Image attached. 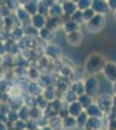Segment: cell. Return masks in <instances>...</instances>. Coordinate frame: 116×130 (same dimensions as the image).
<instances>
[{"label": "cell", "instance_id": "30bf717a", "mask_svg": "<svg viewBox=\"0 0 116 130\" xmlns=\"http://www.w3.org/2000/svg\"><path fill=\"white\" fill-rule=\"evenodd\" d=\"M86 113H87V115H90V116H92V117H95V118H98V117L102 116V110L97 106L90 105L87 108V112Z\"/></svg>", "mask_w": 116, "mask_h": 130}, {"label": "cell", "instance_id": "9c48e42d", "mask_svg": "<svg viewBox=\"0 0 116 130\" xmlns=\"http://www.w3.org/2000/svg\"><path fill=\"white\" fill-rule=\"evenodd\" d=\"M77 5H75L73 2H66V3L63 5V12H65L68 15H73L75 11H76Z\"/></svg>", "mask_w": 116, "mask_h": 130}, {"label": "cell", "instance_id": "277c9868", "mask_svg": "<svg viewBox=\"0 0 116 130\" xmlns=\"http://www.w3.org/2000/svg\"><path fill=\"white\" fill-rule=\"evenodd\" d=\"M104 75L107 81L114 83L116 81V63L113 62H107L103 68Z\"/></svg>", "mask_w": 116, "mask_h": 130}, {"label": "cell", "instance_id": "3957f363", "mask_svg": "<svg viewBox=\"0 0 116 130\" xmlns=\"http://www.w3.org/2000/svg\"><path fill=\"white\" fill-rule=\"evenodd\" d=\"M105 25V18L102 15L94 16L89 22L88 23L87 28L90 32H98L104 27Z\"/></svg>", "mask_w": 116, "mask_h": 130}, {"label": "cell", "instance_id": "8fae6325", "mask_svg": "<svg viewBox=\"0 0 116 130\" xmlns=\"http://www.w3.org/2000/svg\"><path fill=\"white\" fill-rule=\"evenodd\" d=\"M87 117H88V115L86 112H81V115H78L77 121H76L77 127H85L86 123H87V121H88Z\"/></svg>", "mask_w": 116, "mask_h": 130}, {"label": "cell", "instance_id": "7c38bea8", "mask_svg": "<svg viewBox=\"0 0 116 130\" xmlns=\"http://www.w3.org/2000/svg\"><path fill=\"white\" fill-rule=\"evenodd\" d=\"M94 11L92 9L85 10L82 12V19H83V21H86V22L88 23L93 18H94Z\"/></svg>", "mask_w": 116, "mask_h": 130}, {"label": "cell", "instance_id": "5b68a950", "mask_svg": "<svg viewBox=\"0 0 116 130\" xmlns=\"http://www.w3.org/2000/svg\"><path fill=\"white\" fill-rule=\"evenodd\" d=\"M113 104V98L108 95H102L98 98V108L101 110H107L111 108Z\"/></svg>", "mask_w": 116, "mask_h": 130}, {"label": "cell", "instance_id": "5bb4252c", "mask_svg": "<svg viewBox=\"0 0 116 130\" xmlns=\"http://www.w3.org/2000/svg\"><path fill=\"white\" fill-rule=\"evenodd\" d=\"M115 19H116V11H115Z\"/></svg>", "mask_w": 116, "mask_h": 130}, {"label": "cell", "instance_id": "8992f818", "mask_svg": "<svg viewBox=\"0 0 116 130\" xmlns=\"http://www.w3.org/2000/svg\"><path fill=\"white\" fill-rule=\"evenodd\" d=\"M91 6L93 7V10L96 12H99V15L102 13H107V5L106 2L103 1H94L92 2Z\"/></svg>", "mask_w": 116, "mask_h": 130}, {"label": "cell", "instance_id": "52a82bcc", "mask_svg": "<svg viewBox=\"0 0 116 130\" xmlns=\"http://www.w3.org/2000/svg\"><path fill=\"white\" fill-rule=\"evenodd\" d=\"M68 41L73 46H77L82 41V34L78 30L75 31V32L70 33L68 37Z\"/></svg>", "mask_w": 116, "mask_h": 130}, {"label": "cell", "instance_id": "7a4b0ae2", "mask_svg": "<svg viewBox=\"0 0 116 130\" xmlns=\"http://www.w3.org/2000/svg\"><path fill=\"white\" fill-rule=\"evenodd\" d=\"M84 88H85V93L89 97H94L97 95L99 90V84L96 78L94 76H89L84 83Z\"/></svg>", "mask_w": 116, "mask_h": 130}, {"label": "cell", "instance_id": "4fadbf2b", "mask_svg": "<svg viewBox=\"0 0 116 130\" xmlns=\"http://www.w3.org/2000/svg\"><path fill=\"white\" fill-rule=\"evenodd\" d=\"M113 92H114V94L116 95V81L113 83Z\"/></svg>", "mask_w": 116, "mask_h": 130}, {"label": "cell", "instance_id": "ba28073f", "mask_svg": "<svg viewBox=\"0 0 116 130\" xmlns=\"http://www.w3.org/2000/svg\"><path fill=\"white\" fill-rule=\"evenodd\" d=\"M81 108L82 107L79 102H72V104L69 106V114H70V115H73V116H78V115L81 114Z\"/></svg>", "mask_w": 116, "mask_h": 130}, {"label": "cell", "instance_id": "6da1fadb", "mask_svg": "<svg viewBox=\"0 0 116 130\" xmlns=\"http://www.w3.org/2000/svg\"><path fill=\"white\" fill-rule=\"evenodd\" d=\"M107 61L105 57L100 54H93L88 58L85 68L89 74H96L103 70Z\"/></svg>", "mask_w": 116, "mask_h": 130}]
</instances>
